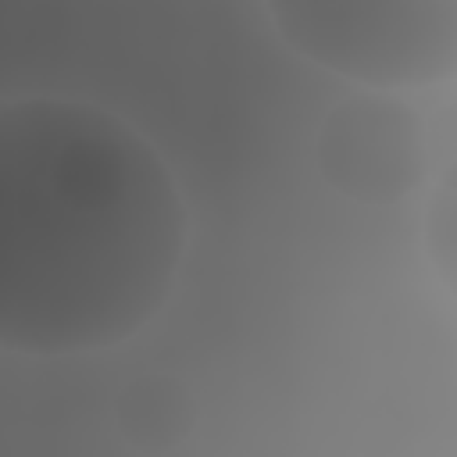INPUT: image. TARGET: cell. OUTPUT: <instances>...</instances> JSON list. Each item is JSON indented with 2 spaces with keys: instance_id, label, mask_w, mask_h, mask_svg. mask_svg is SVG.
Masks as SVG:
<instances>
[{
  "instance_id": "3",
  "label": "cell",
  "mask_w": 457,
  "mask_h": 457,
  "mask_svg": "<svg viewBox=\"0 0 457 457\" xmlns=\"http://www.w3.org/2000/svg\"><path fill=\"white\" fill-rule=\"evenodd\" d=\"M321 175L357 200H396L425 175V143L418 121L386 93L353 96L336 107L318 136Z\"/></svg>"
},
{
  "instance_id": "1",
  "label": "cell",
  "mask_w": 457,
  "mask_h": 457,
  "mask_svg": "<svg viewBox=\"0 0 457 457\" xmlns=\"http://www.w3.org/2000/svg\"><path fill=\"white\" fill-rule=\"evenodd\" d=\"M189 207L157 143L125 114L57 93L0 107V346L93 357L175 296Z\"/></svg>"
},
{
  "instance_id": "2",
  "label": "cell",
  "mask_w": 457,
  "mask_h": 457,
  "mask_svg": "<svg viewBox=\"0 0 457 457\" xmlns=\"http://www.w3.org/2000/svg\"><path fill=\"white\" fill-rule=\"evenodd\" d=\"M278 43L364 93L457 82V0H307L268 4Z\"/></svg>"
},
{
  "instance_id": "4",
  "label": "cell",
  "mask_w": 457,
  "mask_h": 457,
  "mask_svg": "<svg viewBox=\"0 0 457 457\" xmlns=\"http://www.w3.org/2000/svg\"><path fill=\"white\" fill-rule=\"evenodd\" d=\"M421 253L436 282L457 300V157L432 179L421 204Z\"/></svg>"
}]
</instances>
